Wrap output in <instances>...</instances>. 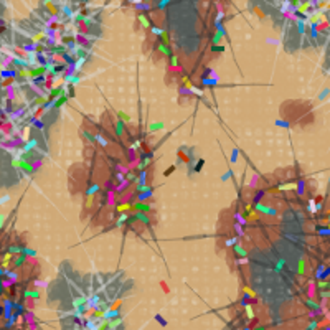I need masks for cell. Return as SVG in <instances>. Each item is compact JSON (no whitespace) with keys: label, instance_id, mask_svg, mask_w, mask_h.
<instances>
[{"label":"cell","instance_id":"1","mask_svg":"<svg viewBox=\"0 0 330 330\" xmlns=\"http://www.w3.org/2000/svg\"><path fill=\"white\" fill-rule=\"evenodd\" d=\"M234 249H236V253H239L241 256H246V251L241 248V244H236V246H234Z\"/></svg>","mask_w":330,"mask_h":330},{"label":"cell","instance_id":"2","mask_svg":"<svg viewBox=\"0 0 330 330\" xmlns=\"http://www.w3.org/2000/svg\"><path fill=\"white\" fill-rule=\"evenodd\" d=\"M254 330H266V329H264V327H256Z\"/></svg>","mask_w":330,"mask_h":330},{"label":"cell","instance_id":"3","mask_svg":"<svg viewBox=\"0 0 330 330\" xmlns=\"http://www.w3.org/2000/svg\"><path fill=\"white\" fill-rule=\"evenodd\" d=\"M243 330H251V329H248V327H244V329Z\"/></svg>","mask_w":330,"mask_h":330}]
</instances>
